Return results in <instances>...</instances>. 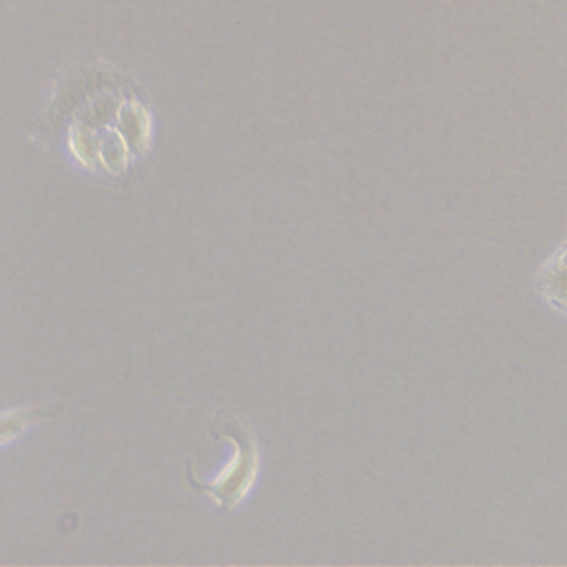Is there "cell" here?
<instances>
[{"mask_svg":"<svg viewBox=\"0 0 567 567\" xmlns=\"http://www.w3.org/2000/svg\"><path fill=\"white\" fill-rule=\"evenodd\" d=\"M228 434L237 443V454L235 458L224 467V472L208 485H202L204 492H208L221 507L230 509L235 507L252 487L255 476H257V447L255 441L250 439V432L246 427L233 425V432L228 427Z\"/></svg>","mask_w":567,"mask_h":567,"instance_id":"obj_1","label":"cell"}]
</instances>
